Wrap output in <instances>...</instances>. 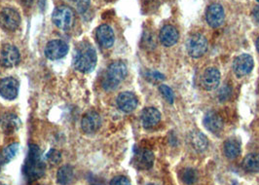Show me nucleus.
<instances>
[{"mask_svg":"<svg viewBox=\"0 0 259 185\" xmlns=\"http://www.w3.org/2000/svg\"><path fill=\"white\" fill-rule=\"evenodd\" d=\"M20 59H21V55L16 46L7 44L3 47L0 54V65L3 68H6V69L15 68L19 65Z\"/></svg>","mask_w":259,"mask_h":185,"instance_id":"nucleus-7","label":"nucleus"},{"mask_svg":"<svg viewBox=\"0 0 259 185\" xmlns=\"http://www.w3.org/2000/svg\"><path fill=\"white\" fill-rule=\"evenodd\" d=\"M220 72L216 68H209L203 73L201 84L207 91H214L220 83Z\"/></svg>","mask_w":259,"mask_h":185,"instance_id":"nucleus-15","label":"nucleus"},{"mask_svg":"<svg viewBox=\"0 0 259 185\" xmlns=\"http://www.w3.org/2000/svg\"><path fill=\"white\" fill-rule=\"evenodd\" d=\"M181 180L185 184H194L198 180V172L192 168L184 169L181 171Z\"/></svg>","mask_w":259,"mask_h":185,"instance_id":"nucleus-26","label":"nucleus"},{"mask_svg":"<svg viewBox=\"0 0 259 185\" xmlns=\"http://www.w3.org/2000/svg\"><path fill=\"white\" fill-rule=\"evenodd\" d=\"M21 120L15 114H7L2 120V129L5 134L12 135L21 127Z\"/></svg>","mask_w":259,"mask_h":185,"instance_id":"nucleus-21","label":"nucleus"},{"mask_svg":"<svg viewBox=\"0 0 259 185\" xmlns=\"http://www.w3.org/2000/svg\"><path fill=\"white\" fill-rule=\"evenodd\" d=\"M223 152L228 159L234 160L241 154V144L237 140H227L223 145Z\"/></svg>","mask_w":259,"mask_h":185,"instance_id":"nucleus-23","label":"nucleus"},{"mask_svg":"<svg viewBox=\"0 0 259 185\" xmlns=\"http://www.w3.org/2000/svg\"><path fill=\"white\" fill-rule=\"evenodd\" d=\"M109 185H132L129 178L124 175H118L111 179Z\"/></svg>","mask_w":259,"mask_h":185,"instance_id":"nucleus-30","label":"nucleus"},{"mask_svg":"<svg viewBox=\"0 0 259 185\" xmlns=\"http://www.w3.org/2000/svg\"><path fill=\"white\" fill-rule=\"evenodd\" d=\"M251 15H252V17H253L254 21H255L257 24H259V5L255 6V7H253L252 12H251Z\"/></svg>","mask_w":259,"mask_h":185,"instance_id":"nucleus-32","label":"nucleus"},{"mask_svg":"<svg viewBox=\"0 0 259 185\" xmlns=\"http://www.w3.org/2000/svg\"><path fill=\"white\" fill-rule=\"evenodd\" d=\"M207 23L210 27L216 29L222 26L225 20V13L224 9L220 4H212L209 6L207 13H206Z\"/></svg>","mask_w":259,"mask_h":185,"instance_id":"nucleus-13","label":"nucleus"},{"mask_svg":"<svg viewBox=\"0 0 259 185\" xmlns=\"http://www.w3.org/2000/svg\"><path fill=\"white\" fill-rule=\"evenodd\" d=\"M21 1V3L22 4H24V5H26V6H31L32 5V3L35 1V0H20Z\"/></svg>","mask_w":259,"mask_h":185,"instance_id":"nucleus-33","label":"nucleus"},{"mask_svg":"<svg viewBox=\"0 0 259 185\" xmlns=\"http://www.w3.org/2000/svg\"><path fill=\"white\" fill-rule=\"evenodd\" d=\"M155 157L151 150L148 149H138L135 152L133 164L134 166L141 171L150 170L153 167Z\"/></svg>","mask_w":259,"mask_h":185,"instance_id":"nucleus-9","label":"nucleus"},{"mask_svg":"<svg viewBox=\"0 0 259 185\" xmlns=\"http://www.w3.org/2000/svg\"><path fill=\"white\" fill-rule=\"evenodd\" d=\"M128 74V68L124 61H113L107 68L102 78V88L105 91H112L125 80Z\"/></svg>","mask_w":259,"mask_h":185,"instance_id":"nucleus-3","label":"nucleus"},{"mask_svg":"<svg viewBox=\"0 0 259 185\" xmlns=\"http://www.w3.org/2000/svg\"><path fill=\"white\" fill-rule=\"evenodd\" d=\"M90 6V0H76V8L79 13H85Z\"/></svg>","mask_w":259,"mask_h":185,"instance_id":"nucleus-31","label":"nucleus"},{"mask_svg":"<svg viewBox=\"0 0 259 185\" xmlns=\"http://www.w3.org/2000/svg\"><path fill=\"white\" fill-rule=\"evenodd\" d=\"M255 46H256V49H257V51L259 52V37L256 39V42H255Z\"/></svg>","mask_w":259,"mask_h":185,"instance_id":"nucleus-34","label":"nucleus"},{"mask_svg":"<svg viewBox=\"0 0 259 185\" xmlns=\"http://www.w3.org/2000/svg\"><path fill=\"white\" fill-rule=\"evenodd\" d=\"M97 39L101 47L105 49H109L113 46L115 41L114 31L108 25H101L97 29Z\"/></svg>","mask_w":259,"mask_h":185,"instance_id":"nucleus-17","label":"nucleus"},{"mask_svg":"<svg viewBox=\"0 0 259 185\" xmlns=\"http://www.w3.org/2000/svg\"><path fill=\"white\" fill-rule=\"evenodd\" d=\"M231 95H232V90L228 85L223 86L219 92H218V100L219 101H226V100L230 99Z\"/></svg>","mask_w":259,"mask_h":185,"instance_id":"nucleus-29","label":"nucleus"},{"mask_svg":"<svg viewBox=\"0 0 259 185\" xmlns=\"http://www.w3.org/2000/svg\"><path fill=\"white\" fill-rule=\"evenodd\" d=\"M23 171L29 180H36L42 177L46 171V163L40 148L35 144L29 145L28 156L25 161Z\"/></svg>","mask_w":259,"mask_h":185,"instance_id":"nucleus-1","label":"nucleus"},{"mask_svg":"<svg viewBox=\"0 0 259 185\" xmlns=\"http://www.w3.org/2000/svg\"><path fill=\"white\" fill-rule=\"evenodd\" d=\"M243 168L248 172L259 171V153H250L243 161Z\"/></svg>","mask_w":259,"mask_h":185,"instance_id":"nucleus-25","label":"nucleus"},{"mask_svg":"<svg viewBox=\"0 0 259 185\" xmlns=\"http://www.w3.org/2000/svg\"><path fill=\"white\" fill-rule=\"evenodd\" d=\"M209 43L207 38L200 33L191 35L186 41V50L188 55L194 58L203 57L208 51Z\"/></svg>","mask_w":259,"mask_h":185,"instance_id":"nucleus-5","label":"nucleus"},{"mask_svg":"<svg viewBox=\"0 0 259 185\" xmlns=\"http://www.w3.org/2000/svg\"><path fill=\"white\" fill-rule=\"evenodd\" d=\"M74 180V170L72 166L64 165L58 169L57 181L59 185L72 184Z\"/></svg>","mask_w":259,"mask_h":185,"instance_id":"nucleus-22","label":"nucleus"},{"mask_svg":"<svg viewBox=\"0 0 259 185\" xmlns=\"http://www.w3.org/2000/svg\"><path fill=\"white\" fill-rule=\"evenodd\" d=\"M69 45L62 40H52L46 45L45 56L49 59L56 60L66 57L69 53Z\"/></svg>","mask_w":259,"mask_h":185,"instance_id":"nucleus-11","label":"nucleus"},{"mask_svg":"<svg viewBox=\"0 0 259 185\" xmlns=\"http://www.w3.org/2000/svg\"><path fill=\"white\" fill-rule=\"evenodd\" d=\"M161 121V113L155 107L144 108L141 115V122L145 129H151L157 126Z\"/></svg>","mask_w":259,"mask_h":185,"instance_id":"nucleus-18","label":"nucleus"},{"mask_svg":"<svg viewBox=\"0 0 259 185\" xmlns=\"http://www.w3.org/2000/svg\"><path fill=\"white\" fill-rule=\"evenodd\" d=\"M21 25V16L17 10L6 7L0 12V26L8 31H14Z\"/></svg>","mask_w":259,"mask_h":185,"instance_id":"nucleus-6","label":"nucleus"},{"mask_svg":"<svg viewBox=\"0 0 259 185\" xmlns=\"http://www.w3.org/2000/svg\"><path fill=\"white\" fill-rule=\"evenodd\" d=\"M92 185H101V184H92Z\"/></svg>","mask_w":259,"mask_h":185,"instance_id":"nucleus-36","label":"nucleus"},{"mask_svg":"<svg viewBox=\"0 0 259 185\" xmlns=\"http://www.w3.org/2000/svg\"><path fill=\"white\" fill-rule=\"evenodd\" d=\"M117 106L125 113L133 112L139 103L137 96L132 92H123L117 97Z\"/></svg>","mask_w":259,"mask_h":185,"instance_id":"nucleus-14","label":"nucleus"},{"mask_svg":"<svg viewBox=\"0 0 259 185\" xmlns=\"http://www.w3.org/2000/svg\"><path fill=\"white\" fill-rule=\"evenodd\" d=\"M253 66H254L253 57L248 54H242L235 57L232 68L236 76L244 77L251 72Z\"/></svg>","mask_w":259,"mask_h":185,"instance_id":"nucleus-8","label":"nucleus"},{"mask_svg":"<svg viewBox=\"0 0 259 185\" xmlns=\"http://www.w3.org/2000/svg\"><path fill=\"white\" fill-rule=\"evenodd\" d=\"M147 185H154V184H147Z\"/></svg>","mask_w":259,"mask_h":185,"instance_id":"nucleus-37","label":"nucleus"},{"mask_svg":"<svg viewBox=\"0 0 259 185\" xmlns=\"http://www.w3.org/2000/svg\"><path fill=\"white\" fill-rule=\"evenodd\" d=\"M19 151H20V143H14L7 145L1 152L0 161L3 164H8L9 162H11L14 158H16Z\"/></svg>","mask_w":259,"mask_h":185,"instance_id":"nucleus-24","label":"nucleus"},{"mask_svg":"<svg viewBox=\"0 0 259 185\" xmlns=\"http://www.w3.org/2000/svg\"><path fill=\"white\" fill-rule=\"evenodd\" d=\"M179 38V34L177 29H175L173 26H165L160 30L159 34V39L160 42L162 43L163 46L165 47H172L175 45Z\"/></svg>","mask_w":259,"mask_h":185,"instance_id":"nucleus-19","label":"nucleus"},{"mask_svg":"<svg viewBox=\"0 0 259 185\" xmlns=\"http://www.w3.org/2000/svg\"><path fill=\"white\" fill-rule=\"evenodd\" d=\"M256 1H257V2H258V3H259V0H256Z\"/></svg>","mask_w":259,"mask_h":185,"instance_id":"nucleus-35","label":"nucleus"},{"mask_svg":"<svg viewBox=\"0 0 259 185\" xmlns=\"http://www.w3.org/2000/svg\"><path fill=\"white\" fill-rule=\"evenodd\" d=\"M61 153L57 149H50L44 156L45 162L47 161L51 165H58L61 162Z\"/></svg>","mask_w":259,"mask_h":185,"instance_id":"nucleus-27","label":"nucleus"},{"mask_svg":"<svg viewBox=\"0 0 259 185\" xmlns=\"http://www.w3.org/2000/svg\"><path fill=\"white\" fill-rule=\"evenodd\" d=\"M1 185H7V184H1Z\"/></svg>","mask_w":259,"mask_h":185,"instance_id":"nucleus-38","label":"nucleus"},{"mask_svg":"<svg viewBox=\"0 0 259 185\" xmlns=\"http://www.w3.org/2000/svg\"><path fill=\"white\" fill-rule=\"evenodd\" d=\"M20 83L14 77H5L0 80V96L5 100H13L18 97Z\"/></svg>","mask_w":259,"mask_h":185,"instance_id":"nucleus-10","label":"nucleus"},{"mask_svg":"<svg viewBox=\"0 0 259 185\" xmlns=\"http://www.w3.org/2000/svg\"><path fill=\"white\" fill-rule=\"evenodd\" d=\"M188 142L190 146L197 152H204L209 146V141L207 137L199 131L192 132L189 135Z\"/></svg>","mask_w":259,"mask_h":185,"instance_id":"nucleus-20","label":"nucleus"},{"mask_svg":"<svg viewBox=\"0 0 259 185\" xmlns=\"http://www.w3.org/2000/svg\"><path fill=\"white\" fill-rule=\"evenodd\" d=\"M159 91L165 100H167L170 104H173L174 101V94L173 90L169 86L160 85Z\"/></svg>","mask_w":259,"mask_h":185,"instance_id":"nucleus-28","label":"nucleus"},{"mask_svg":"<svg viewBox=\"0 0 259 185\" xmlns=\"http://www.w3.org/2000/svg\"><path fill=\"white\" fill-rule=\"evenodd\" d=\"M204 126L213 134H219L224 128V121L222 117L216 111H209L204 117Z\"/></svg>","mask_w":259,"mask_h":185,"instance_id":"nucleus-16","label":"nucleus"},{"mask_svg":"<svg viewBox=\"0 0 259 185\" xmlns=\"http://www.w3.org/2000/svg\"><path fill=\"white\" fill-rule=\"evenodd\" d=\"M101 126V115L95 110H90L83 115L81 120V128L85 134H95Z\"/></svg>","mask_w":259,"mask_h":185,"instance_id":"nucleus-12","label":"nucleus"},{"mask_svg":"<svg viewBox=\"0 0 259 185\" xmlns=\"http://www.w3.org/2000/svg\"><path fill=\"white\" fill-rule=\"evenodd\" d=\"M52 21L58 29L69 30L75 22V13L71 7L61 5L57 7L52 14Z\"/></svg>","mask_w":259,"mask_h":185,"instance_id":"nucleus-4","label":"nucleus"},{"mask_svg":"<svg viewBox=\"0 0 259 185\" xmlns=\"http://www.w3.org/2000/svg\"><path fill=\"white\" fill-rule=\"evenodd\" d=\"M98 56L96 49L89 43H83L76 48L73 56V66L78 72L90 73L96 69Z\"/></svg>","mask_w":259,"mask_h":185,"instance_id":"nucleus-2","label":"nucleus"}]
</instances>
